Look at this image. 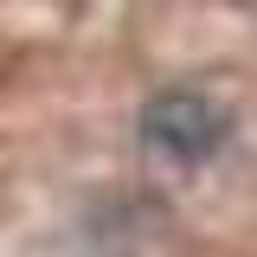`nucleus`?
<instances>
[{
  "label": "nucleus",
  "instance_id": "f257e3e1",
  "mask_svg": "<svg viewBox=\"0 0 257 257\" xmlns=\"http://www.w3.org/2000/svg\"><path fill=\"white\" fill-rule=\"evenodd\" d=\"M142 142L155 155L180 161V167H199V161H212L231 142V116L206 90H161L142 109Z\"/></svg>",
  "mask_w": 257,
  "mask_h": 257
}]
</instances>
